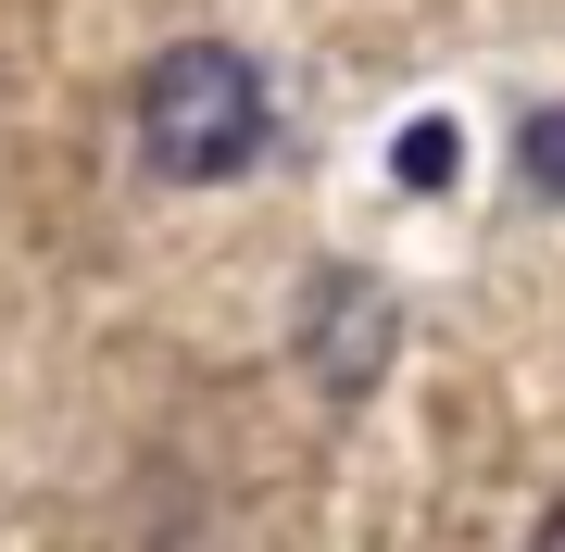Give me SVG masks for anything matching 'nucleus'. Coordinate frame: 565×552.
<instances>
[{
    "label": "nucleus",
    "mask_w": 565,
    "mask_h": 552,
    "mask_svg": "<svg viewBox=\"0 0 565 552\" xmlns=\"http://www.w3.org/2000/svg\"><path fill=\"white\" fill-rule=\"evenodd\" d=\"M264 151V76L226 39H177L139 76V164L163 188H226Z\"/></svg>",
    "instance_id": "1"
},
{
    "label": "nucleus",
    "mask_w": 565,
    "mask_h": 552,
    "mask_svg": "<svg viewBox=\"0 0 565 552\" xmlns=\"http://www.w3.org/2000/svg\"><path fill=\"white\" fill-rule=\"evenodd\" d=\"M302 365H315L327 402L377 389V365H390V289H364V277H315V302H302Z\"/></svg>",
    "instance_id": "2"
},
{
    "label": "nucleus",
    "mask_w": 565,
    "mask_h": 552,
    "mask_svg": "<svg viewBox=\"0 0 565 552\" xmlns=\"http://www.w3.org/2000/svg\"><path fill=\"white\" fill-rule=\"evenodd\" d=\"M390 176H403V188H452L465 176V126L452 113H415L403 139H390Z\"/></svg>",
    "instance_id": "3"
},
{
    "label": "nucleus",
    "mask_w": 565,
    "mask_h": 552,
    "mask_svg": "<svg viewBox=\"0 0 565 552\" xmlns=\"http://www.w3.org/2000/svg\"><path fill=\"white\" fill-rule=\"evenodd\" d=\"M527 176H541V188H565V113H541V126H527Z\"/></svg>",
    "instance_id": "4"
},
{
    "label": "nucleus",
    "mask_w": 565,
    "mask_h": 552,
    "mask_svg": "<svg viewBox=\"0 0 565 552\" xmlns=\"http://www.w3.org/2000/svg\"><path fill=\"white\" fill-rule=\"evenodd\" d=\"M527 552H565V502H553V515H541V540H527Z\"/></svg>",
    "instance_id": "5"
}]
</instances>
